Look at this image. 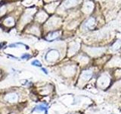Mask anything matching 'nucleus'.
Listing matches in <instances>:
<instances>
[{"label":"nucleus","instance_id":"423d86ee","mask_svg":"<svg viewBox=\"0 0 121 114\" xmlns=\"http://www.w3.org/2000/svg\"><path fill=\"white\" fill-rule=\"evenodd\" d=\"M42 70L43 71V72H45V74H48V71H47V70L45 69V68H42Z\"/></svg>","mask_w":121,"mask_h":114},{"label":"nucleus","instance_id":"f257e3e1","mask_svg":"<svg viewBox=\"0 0 121 114\" xmlns=\"http://www.w3.org/2000/svg\"><path fill=\"white\" fill-rule=\"evenodd\" d=\"M109 83H110V78H109L108 76L106 75H101L98 80V86L102 87V88H104V87H107L109 85Z\"/></svg>","mask_w":121,"mask_h":114},{"label":"nucleus","instance_id":"20e7f679","mask_svg":"<svg viewBox=\"0 0 121 114\" xmlns=\"http://www.w3.org/2000/svg\"><path fill=\"white\" fill-rule=\"evenodd\" d=\"M34 110H36V111H46L47 110V107L46 106L44 105V104H39L37 106H36V108L34 109Z\"/></svg>","mask_w":121,"mask_h":114},{"label":"nucleus","instance_id":"0eeeda50","mask_svg":"<svg viewBox=\"0 0 121 114\" xmlns=\"http://www.w3.org/2000/svg\"><path fill=\"white\" fill-rule=\"evenodd\" d=\"M30 56H26V55H24L22 56V59H24V58H29Z\"/></svg>","mask_w":121,"mask_h":114},{"label":"nucleus","instance_id":"f03ea898","mask_svg":"<svg viewBox=\"0 0 121 114\" xmlns=\"http://www.w3.org/2000/svg\"><path fill=\"white\" fill-rule=\"evenodd\" d=\"M5 100L9 103H15L18 100V96L15 93H9L5 97Z\"/></svg>","mask_w":121,"mask_h":114},{"label":"nucleus","instance_id":"7ed1b4c3","mask_svg":"<svg viewBox=\"0 0 121 114\" xmlns=\"http://www.w3.org/2000/svg\"><path fill=\"white\" fill-rule=\"evenodd\" d=\"M92 76V71L91 70H85L82 72L80 78L83 81H88Z\"/></svg>","mask_w":121,"mask_h":114},{"label":"nucleus","instance_id":"39448f33","mask_svg":"<svg viewBox=\"0 0 121 114\" xmlns=\"http://www.w3.org/2000/svg\"><path fill=\"white\" fill-rule=\"evenodd\" d=\"M31 64L33 65V66H39V67L42 66V64L38 60H34L33 62H32Z\"/></svg>","mask_w":121,"mask_h":114}]
</instances>
